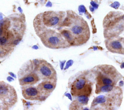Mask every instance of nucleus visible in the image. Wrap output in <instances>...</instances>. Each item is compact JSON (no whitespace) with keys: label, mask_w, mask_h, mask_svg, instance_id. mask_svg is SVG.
I'll list each match as a JSON object with an SVG mask.
<instances>
[{"label":"nucleus","mask_w":124,"mask_h":110,"mask_svg":"<svg viewBox=\"0 0 124 110\" xmlns=\"http://www.w3.org/2000/svg\"><path fill=\"white\" fill-rule=\"evenodd\" d=\"M40 15L41 22H42L41 24L45 26L44 29L46 27L49 28L60 26L65 16V13L62 11H47L42 13Z\"/></svg>","instance_id":"nucleus-9"},{"label":"nucleus","mask_w":124,"mask_h":110,"mask_svg":"<svg viewBox=\"0 0 124 110\" xmlns=\"http://www.w3.org/2000/svg\"><path fill=\"white\" fill-rule=\"evenodd\" d=\"M22 94L26 100L43 101L46 100L37 86L29 85L21 86Z\"/></svg>","instance_id":"nucleus-10"},{"label":"nucleus","mask_w":124,"mask_h":110,"mask_svg":"<svg viewBox=\"0 0 124 110\" xmlns=\"http://www.w3.org/2000/svg\"><path fill=\"white\" fill-rule=\"evenodd\" d=\"M59 31L70 46L82 45L90 38V31L86 22L72 11L64 17Z\"/></svg>","instance_id":"nucleus-1"},{"label":"nucleus","mask_w":124,"mask_h":110,"mask_svg":"<svg viewBox=\"0 0 124 110\" xmlns=\"http://www.w3.org/2000/svg\"><path fill=\"white\" fill-rule=\"evenodd\" d=\"M93 83L85 74L77 77L70 85V92L73 97L89 96L93 90Z\"/></svg>","instance_id":"nucleus-5"},{"label":"nucleus","mask_w":124,"mask_h":110,"mask_svg":"<svg viewBox=\"0 0 124 110\" xmlns=\"http://www.w3.org/2000/svg\"><path fill=\"white\" fill-rule=\"evenodd\" d=\"M57 85V80L52 79L42 80L37 86L46 99L55 90Z\"/></svg>","instance_id":"nucleus-11"},{"label":"nucleus","mask_w":124,"mask_h":110,"mask_svg":"<svg viewBox=\"0 0 124 110\" xmlns=\"http://www.w3.org/2000/svg\"><path fill=\"white\" fill-rule=\"evenodd\" d=\"M17 78L21 86L34 85L41 80L36 71L33 60H29L21 66L17 72Z\"/></svg>","instance_id":"nucleus-6"},{"label":"nucleus","mask_w":124,"mask_h":110,"mask_svg":"<svg viewBox=\"0 0 124 110\" xmlns=\"http://www.w3.org/2000/svg\"><path fill=\"white\" fill-rule=\"evenodd\" d=\"M37 33L43 45L49 48L56 49L71 47L60 32L55 30L44 29Z\"/></svg>","instance_id":"nucleus-4"},{"label":"nucleus","mask_w":124,"mask_h":110,"mask_svg":"<svg viewBox=\"0 0 124 110\" xmlns=\"http://www.w3.org/2000/svg\"><path fill=\"white\" fill-rule=\"evenodd\" d=\"M85 7H84V6H83V5H81V6H80V7H79V10L80 11H81V12H83L85 11Z\"/></svg>","instance_id":"nucleus-14"},{"label":"nucleus","mask_w":124,"mask_h":110,"mask_svg":"<svg viewBox=\"0 0 124 110\" xmlns=\"http://www.w3.org/2000/svg\"><path fill=\"white\" fill-rule=\"evenodd\" d=\"M0 100L8 109L12 107L17 101V95L15 88L3 81H0Z\"/></svg>","instance_id":"nucleus-7"},{"label":"nucleus","mask_w":124,"mask_h":110,"mask_svg":"<svg viewBox=\"0 0 124 110\" xmlns=\"http://www.w3.org/2000/svg\"><path fill=\"white\" fill-rule=\"evenodd\" d=\"M7 23L5 21L0 22V57H4L10 53L17 44L21 37L19 34H14V32L8 30Z\"/></svg>","instance_id":"nucleus-3"},{"label":"nucleus","mask_w":124,"mask_h":110,"mask_svg":"<svg viewBox=\"0 0 124 110\" xmlns=\"http://www.w3.org/2000/svg\"><path fill=\"white\" fill-rule=\"evenodd\" d=\"M94 74L96 80L95 93H101L105 88L114 86L122 78V76L111 65L102 64L95 66Z\"/></svg>","instance_id":"nucleus-2"},{"label":"nucleus","mask_w":124,"mask_h":110,"mask_svg":"<svg viewBox=\"0 0 124 110\" xmlns=\"http://www.w3.org/2000/svg\"><path fill=\"white\" fill-rule=\"evenodd\" d=\"M91 4H92V5L93 7H94V8H97V4H96V3H94V2L92 1V2H91Z\"/></svg>","instance_id":"nucleus-15"},{"label":"nucleus","mask_w":124,"mask_h":110,"mask_svg":"<svg viewBox=\"0 0 124 110\" xmlns=\"http://www.w3.org/2000/svg\"><path fill=\"white\" fill-rule=\"evenodd\" d=\"M78 99L74 101L70 105L69 109L71 110H77L79 109L81 106L86 104L87 101L86 102V99H87V97L86 96H78Z\"/></svg>","instance_id":"nucleus-13"},{"label":"nucleus","mask_w":124,"mask_h":110,"mask_svg":"<svg viewBox=\"0 0 124 110\" xmlns=\"http://www.w3.org/2000/svg\"><path fill=\"white\" fill-rule=\"evenodd\" d=\"M117 38H112L106 41V46L110 51L119 54H124V41Z\"/></svg>","instance_id":"nucleus-12"},{"label":"nucleus","mask_w":124,"mask_h":110,"mask_svg":"<svg viewBox=\"0 0 124 110\" xmlns=\"http://www.w3.org/2000/svg\"><path fill=\"white\" fill-rule=\"evenodd\" d=\"M36 71L41 80L57 79V72L53 66L43 59L33 60Z\"/></svg>","instance_id":"nucleus-8"}]
</instances>
